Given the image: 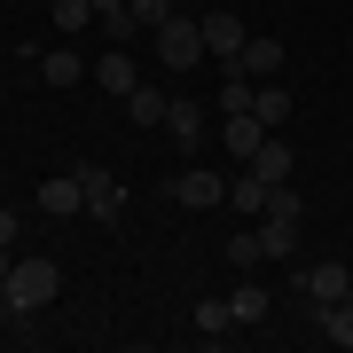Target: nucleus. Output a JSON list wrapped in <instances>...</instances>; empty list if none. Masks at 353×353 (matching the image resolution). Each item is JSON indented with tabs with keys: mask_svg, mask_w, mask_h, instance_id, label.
I'll return each instance as SVG.
<instances>
[{
	"mask_svg": "<svg viewBox=\"0 0 353 353\" xmlns=\"http://www.w3.org/2000/svg\"><path fill=\"white\" fill-rule=\"evenodd\" d=\"M8 314H16V306H8V290H0V330H8Z\"/></svg>",
	"mask_w": 353,
	"mask_h": 353,
	"instance_id": "bb28decb",
	"label": "nucleus"
},
{
	"mask_svg": "<svg viewBox=\"0 0 353 353\" xmlns=\"http://www.w3.org/2000/svg\"><path fill=\"white\" fill-rule=\"evenodd\" d=\"M39 212H48V220H63V212H87V189H79V173H55V181H39Z\"/></svg>",
	"mask_w": 353,
	"mask_h": 353,
	"instance_id": "1a4fd4ad",
	"label": "nucleus"
},
{
	"mask_svg": "<svg viewBox=\"0 0 353 353\" xmlns=\"http://www.w3.org/2000/svg\"><path fill=\"white\" fill-rule=\"evenodd\" d=\"M165 134H173L181 150H196V134H204V102H189V94H173V110H165Z\"/></svg>",
	"mask_w": 353,
	"mask_h": 353,
	"instance_id": "9b49d317",
	"label": "nucleus"
},
{
	"mask_svg": "<svg viewBox=\"0 0 353 353\" xmlns=\"http://www.w3.org/2000/svg\"><path fill=\"white\" fill-rule=\"evenodd\" d=\"M267 252H259V236H228V267H259Z\"/></svg>",
	"mask_w": 353,
	"mask_h": 353,
	"instance_id": "5701e85b",
	"label": "nucleus"
},
{
	"mask_svg": "<svg viewBox=\"0 0 353 353\" xmlns=\"http://www.w3.org/2000/svg\"><path fill=\"white\" fill-rule=\"evenodd\" d=\"M87 79H102V94H118V102H126V94L141 87V71H134V63H126V55H118V48H110V55H102V63H94Z\"/></svg>",
	"mask_w": 353,
	"mask_h": 353,
	"instance_id": "f8f14e48",
	"label": "nucleus"
},
{
	"mask_svg": "<svg viewBox=\"0 0 353 353\" xmlns=\"http://www.w3.org/2000/svg\"><path fill=\"white\" fill-rule=\"evenodd\" d=\"M228 322H236V306H220V299L196 306V330H204V338H228Z\"/></svg>",
	"mask_w": 353,
	"mask_h": 353,
	"instance_id": "4be33fe9",
	"label": "nucleus"
},
{
	"mask_svg": "<svg viewBox=\"0 0 353 353\" xmlns=\"http://www.w3.org/2000/svg\"><path fill=\"white\" fill-rule=\"evenodd\" d=\"M290 243H299V196H290V181L275 196H267V228H259V252L267 259H290Z\"/></svg>",
	"mask_w": 353,
	"mask_h": 353,
	"instance_id": "7ed1b4c3",
	"label": "nucleus"
},
{
	"mask_svg": "<svg viewBox=\"0 0 353 353\" xmlns=\"http://www.w3.org/2000/svg\"><path fill=\"white\" fill-rule=\"evenodd\" d=\"M228 306H236V322H267V306H275V299H267V283H243Z\"/></svg>",
	"mask_w": 353,
	"mask_h": 353,
	"instance_id": "aec40b11",
	"label": "nucleus"
},
{
	"mask_svg": "<svg viewBox=\"0 0 353 353\" xmlns=\"http://www.w3.org/2000/svg\"><path fill=\"white\" fill-rule=\"evenodd\" d=\"M306 299H314V306H330V299H353V267L345 259H322V267H306Z\"/></svg>",
	"mask_w": 353,
	"mask_h": 353,
	"instance_id": "6e6552de",
	"label": "nucleus"
},
{
	"mask_svg": "<svg viewBox=\"0 0 353 353\" xmlns=\"http://www.w3.org/2000/svg\"><path fill=\"white\" fill-rule=\"evenodd\" d=\"M48 24H55V32H87V24H94V0H55Z\"/></svg>",
	"mask_w": 353,
	"mask_h": 353,
	"instance_id": "6ab92c4d",
	"label": "nucleus"
},
{
	"mask_svg": "<svg viewBox=\"0 0 353 353\" xmlns=\"http://www.w3.org/2000/svg\"><path fill=\"white\" fill-rule=\"evenodd\" d=\"M252 173L267 181V189H283V181H290V141H275V134H267V150L252 157Z\"/></svg>",
	"mask_w": 353,
	"mask_h": 353,
	"instance_id": "f3484780",
	"label": "nucleus"
},
{
	"mask_svg": "<svg viewBox=\"0 0 353 353\" xmlns=\"http://www.w3.org/2000/svg\"><path fill=\"white\" fill-rule=\"evenodd\" d=\"M236 71H243V79H275V71H283V39H243Z\"/></svg>",
	"mask_w": 353,
	"mask_h": 353,
	"instance_id": "9d476101",
	"label": "nucleus"
},
{
	"mask_svg": "<svg viewBox=\"0 0 353 353\" xmlns=\"http://www.w3.org/2000/svg\"><path fill=\"white\" fill-rule=\"evenodd\" d=\"M39 79H48V87H79V79H87L79 48H48V55H39Z\"/></svg>",
	"mask_w": 353,
	"mask_h": 353,
	"instance_id": "4468645a",
	"label": "nucleus"
},
{
	"mask_svg": "<svg viewBox=\"0 0 353 353\" xmlns=\"http://www.w3.org/2000/svg\"><path fill=\"white\" fill-rule=\"evenodd\" d=\"M110 8H126V0H94V16H110Z\"/></svg>",
	"mask_w": 353,
	"mask_h": 353,
	"instance_id": "cd10ccee",
	"label": "nucleus"
},
{
	"mask_svg": "<svg viewBox=\"0 0 353 353\" xmlns=\"http://www.w3.org/2000/svg\"><path fill=\"white\" fill-rule=\"evenodd\" d=\"M16 236H24V220H16V212H0V243H8V252H16Z\"/></svg>",
	"mask_w": 353,
	"mask_h": 353,
	"instance_id": "393cba45",
	"label": "nucleus"
},
{
	"mask_svg": "<svg viewBox=\"0 0 353 353\" xmlns=\"http://www.w3.org/2000/svg\"><path fill=\"white\" fill-rule=\"evenodd\" d=\"M165 110H173L165 87H134V94H126V118H134V126H165Z\"/></svg>",
	"mask_w": 353,
	"mask_h": 353,
	"instance_id": "2eb2a0df",
	"label": "nucleus"
},
{
	"mask_svg": "<svg viewBox=\"0 0 353 353\" xmlns=\"http://www.w3.org/2000/svg\"><path fill=\"white\" fill-rule=\"evenodd\" d=\"M126 8L141 16V24H165V16H173V8H181V0H126Z\"/></svg>",
	"mask_w": 353,
	"mask_h": 353,
	"instance_id": "b1692460",
	"label": "nucleus"
},
{
	"mask_svg": "<svg viewBox=\"0 0 353 353\" xmlns=\"http://www.w3.org/2000/svg\"><path fill=\"white\" fill-rule=\"evenodd\" d=\"M267 134H275V126H267L259 110H228V157H236V165H252L267 150Z\"/></svg>",
	"mask_w": 353,
	"mask_h": 353,
	"instance_id": "423d86ee",
	"label": "nucleus"
},
{
	"mask_svg": "<svg viewBox=\"0 0 353 353\" xmlns=\"http://www.w3.org/2000/svg\"><path fill=\"white\" fill-rule=\"evenodd\" d=\"M267 196H275V189H267V181L252 173V165H243L236 181H228V212H267Z\"/></svg>",
	"mask_w": 353,
	"mask_h": 353,
	"instance_id": "ddd939ff",
	"label": "nucleus"
},
{
	"mask_svg": "<svg viewBox=\"0 0 353 353\" xmlns=\"http://www.w3.org/2000/svg\"><path fill=\"white\" fill-rule=\"evenodd\" d=\"M8 267H16V252H8V243H0V283H8Z\"/></svg>",
	"mask_w": 353,
	"mask_h": 353,
	"instance_id": "a878e982",
	"label": "nucleus"
},
{
	"mask_svg": "<svg viewBox=\"0 0 353 353\" xmlns=\"http://www.w3.org/2000/svg\"><path fill=\"white\" fill-rule=\"evenodd\" d=\"M150 32H157V63H165V71H196V63H204V24H196V16L173 8V16L150 24Z\"/></svg>",
	"mask_w": 353,
	"mask_h": 353,
	"instance_id": "f03ea898",
	"label": "nucleus"
},
{
	"mask_svg": "<svg viewBox=\"0 0 353 353\" xmlns=\"http://www.w3.org/2000/svg\"><path fill=\"white\" fill-rule=\"evenodd\" d=\"M196 24H204V55H220V63H236V55H243V39H252V32H243V16H196Z\"/></svg>",
	"mask_w": 353,
	"mask_h": 353,
	"instance_id": "0eeeda50",
	"label": "nucleus"
},
{
	"mask_svg": "<svg viewBox=\"0 0 353 353\" xmlns=\"http://www.w3.org/2000/svg\"><path fill=\"white\" fill-rule=\"evenodd\" d=\"M79 189H87V212L102 228H118V212H126V189H118V173H102V165H79Z\"/></svg>",
	"mask_w": 353,
	"mask_h": 353,
	"instance_id": "20e7f679",
	"label": "nucleus"
},
{
	"mask_svg": "<svg viewBox=\"0 0 353 353\" xmlns=\"http://www.w3.org/2000/svg\"><path fill=\"white\" fill-rule=\"evenodd\" d=\"M0 290H8V306H16V314H39V306L63 290V267H55V259H16Z\"/></svg>",
	"mask_w": 353,
	"mask_h": 353,
	"instance_id": "f257e3e1",
	"label": "nucleus"
},
{
	"mask_svg": "<svg viewBox=\"0 0 353 353\" xmlns=\"http://www.w3.org/2000/svg\"><path fill=\"white\" fill-rule=\"evenodd\" d=\"M322 338L330 345H353V299H330L322 306Z\"/></svg>",
	"mask_w": 353,
	"mask_h": 353,
	"instance_id": "a211bd4d",
	"label": "nucleus"
},
{
	"mask_svg": "<svg viewBox=\"0 0 353 353\" xmlns=\"http://www.w3.org/2000/svg\"><path fill=\"white\" fill-rule=\"evenodd\" d=\"M252 110L267 118V126H290V87H283V79H259V94H252Z\"/></svg>",
	"mask_w": 353,
	"mask_h": 353,
	"instance_id": "dca6fc26",
	"label": "nucleus"
},
{
	"mask_svg": "<svg viewBox=\"0 0 353 353\" xmlns=\"http://www.w3.org/2000/svg\"><path fill=\"white\" fill-rule=\"evenodd\" d=\"M173 204H181V212H212V204H228V181L204 173V165H189V173L173 181Z\"/></svg>",
	"mask_w": 353,
	"mask_h": 353,
	"instance_id": "39448f33",
	"label": "nucleus"
},
{
	"mask_svg": "<svg viewBox=\"0 0 353 353\" xmlns=\"http://www.w3.org/2000/svg\"><path fill=\"white\" fill-rule=\"evenodd\" d=\"M94 24H102V39H110V48H126V39L141 32V16H134V8H110V16H94Z\"/></svg>",
	"mask_w": 353,
	"mask_h": 353,
	"instance_id": "412c9836",
	"label": "nucleus"
}]
</instances>
